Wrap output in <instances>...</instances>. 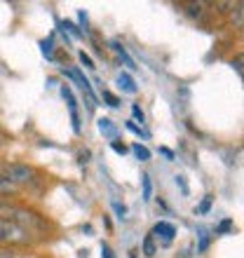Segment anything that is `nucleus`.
I'll list each match as a JSON object with an SVG mask.
<instances>
[{
	"label": "nucleus",
	"mask_w": 244,
	"mask_h": 258,
	"mask_svg": "<svg viewBox=\"0 0 244 258\" xmlns=\"http://www.w3.org/2000/svg\"><path fill=\"white\" fill-rule=\"evenodd\" d=\"M31 239V230L14 221H0V244H26Z\"/></svg>",
	"instance_id": "1"
},
{
	"label": "nucleus",
	"mask_w": 244,
	"mask_h": 258,
	"mask_svg": "<svg viewBox=\"0 0 244 258\" xmlns=\"http://www.w3.org/2000/svg\"><path fill=\"white\" fill-rule=\"evenodd\" d=\"M0 176H5L10 183L19 188V185H26L33 181L35 171L28 164H3V174Z\"/></svg>",
	"instance_id": "2"
},
{
	"label": "nucleus",
	"mask_w": 244,
	"mask_h": 258,
	"mask_svg": "<svg viewBox=\"0 0 244 258\" xmlns=\"http://www.w3.org/2000/svg\"><path fill=\"white\" fill-rule=\"evenodd\" d=\"M64 75H66V78H71V80H75L78 85H80V89L85 92V96H87V108L94 110V106H96V94H94V89H92V85H89L87 78H85V75H82L78 68H64Z\"/></svg>",
	"instance_id": "3"
},
{
	"label": "nucleus",
	"mask_w": 244,
	"mask_h": 258,
	"mask_svg": "<svg viewBox=\"0 0 244 258\" xmlns=\"http://www.w3.org/2000/svg\"><path fill=\"white\" fill-rule=\"evenodd\" d=\"M153 237H162V244H171V239H174V235H176V228L171 223H167V221H157L155 228H153V232H150Z\"/></svg>",
	"instance_id": "4"
},
{
	"label": "nucleus",
	"mask_w": 244,
	"mask_h": 258,
	"mask_svg": "<svg viewBox=\"0 0 244 258\" xmlns=\"http://www.w3.org/2000/svg\"><path fill=\"white\" fill-rule=\"evenodd\" d=\"M19 209L21 207H17V204H10L5 200H0V221H14Z\"/></svg>",
	"instance_id": "5"
},
{
	"label": "nucleus",
	"mask_w": 244,
	"mask_h": 258,
	"mask_svg": "<svg viewBox=\"0 0 244 258\" xmlns=\"http://www.w3.org/2000/svg\"><path fill=\"white\" fill-rule=\"evenodd\" d=\"M117 85H120V87L125 89L127 94H136V89H139V87H136V82L132 80V75H129V73H120V75H117Z\"/></svg>",
	"instance_id": "6"
},
{
	"label": "nucleus",
	"mask_w": 244,
	"mask_h": 258,
	"mask_svg": "<svg viewBox=\"0 0 244 258\" xmlns=\"http://www.w3.org/2000/svg\"><path fill=\"white\" fill-rule=\"evenodd\" d=\"M113 47H115V52H117V54H120V59H122V61H125V66H127L129 71H136V68H139V66H136V63H134V59H132V56L127 54V49L122 47L120 42H113Z\"/></svg>",
	"instance_id": "7"
},
{
	"label": "nucleus",
	"mask_w": 244,
	"mask_h": 258,
	"mask_svg": "<svg viewBox=\"0 0 244 258\" xmlns=\"http://www.w3.org/2000/svg\"><path fill=\"white\" fill-rule=\"evenodd\" d=\"M155 253H157L155 237H153V235H146V237H143V256H146V258H153Z\"/></svg>",
	"instance_id": "8"
},
{
	"label": "nucleus",
	"mask_w": 244,
	"mask_h": 258,
	"mask_svg": "<svg viewBox=\"0 0 244 258\" xmlns=\"http://www.w3.org/2000/svg\"><path fill=\"white\" fill-rule=\"evenodd\" d=\"M61 96L66 99L71 113H78V103H75V96H73V92H71V87H68V85H64V87H61Z\"/></svg>",
	"instance_id": "9"
},
{
	"label": "nucleus",
	"mask_w": 244,
	"mask_h": 258,
	"mask_svg": "<svg viewBox=\"0 0 244 258\" xmlns=\"http://www.w3.org/2000/svg\"><path fill=\"white\" fill-rule=\"evenodd\" d=\"M99 129H101V132L108 136V139H113V141H115V127H113V120H108V117H101V120H99Z\"/></svg>",
	"instance_id": "10"
},
{
	"label": "nucleus",
	"mask_w": 244,
	"mask_h": 258,
	"mask_svg": "<svg viewBox=\"0 0 244 258\" xmlns=\"http://www.w3.org/2000/svg\"><path fill=\"white\" fill-rule=\"evenodd\" d=\"M132 150H134V155L139 157L141 162H148V160H150V150L146 148V146H141V143H134V146H132Z\"/></svg>",
	"instance_id": "11"
},
{
	"label": "nucleus",
	"mask_w": 244,
	"mask_h": 258,
	"mask_svg": "<svg viewBox=\"0 0 244 258\" xmlns=\"http://www.w3.org/2000/svg\"><path fill=\"white\" fill-rule=\"evenodd\" d=\"M141 183H143V200H146V202H150V200H153V183H150L148 174H143V176H141Z\"/></svg>",
	"instance_id": "12"
},
{
	"label": "nucleus",
	"mask_w": 244,
	"mask_h": 258,
	"mask_svg": "<svg viewBox=\"0 0 244 258\" xmlns=\"http://www.w3.org/2000/svg\"><path fill=\"white\" fill-rule=\"evenodd\" d=\"M10 192H17V185H12L5 176H0V195H10Z\"/></svg>",
	"instance_id": "13"
},
{
	"label": "nucleus",
	"mask_w": 244,
	"mask_h": 258,
	"mask_svg": "<svg viewBox=\"0 0 244 258\" xmlns=\"http://www.w3.org/2000/svg\"><path fill=\"white\" fill-rule=\"evenodd\" d=\"M103 99H106V101H108V106H113V108H117V106H120L117 96H115V94H110L108 89H103Z\"/></svg>",
	"instance_id": "14"
},
{
	"label": "nucleus",
	"mask_w": 244,
	"mask_h": 258,
	"mask_svg": "<svg viewBox=\"0 0 244 258\" xmlns=\"http://www.w3.org/2000/svg\"><path fill=\"white\" fill-rule=\"evenodd\" d=\"M211 200H214V197H211V195H207V197H204V202H202V204H200V207H197V209H195V214H204V211H209V207H211Z\"/></svg>",
	"instance_id": "15"
},
{
	"label": "nucleus",
	"mask_w": 244,
	"mask_h": 258,
	"mask_svg": "<svg viewBox=\"0 0 244 258\" xmlns=\"http://www.w3.org/2000/svg\"><path fill=\"white\" fill-rule=\"evenodd\" d=\"M176 185H181V190H183V195H188L190 192V188H188V183H186V176H181V174H176Z\"/></svg>",
	"instance_id": "16"
},
{
	"label": "nucleus",
	"mask_w": 244,
	"mask_h": 258,
	"mask_svg": "<svg viewBox=\"0 0 244 258\" xmlns=\"http://www.w3.org/2000/svg\"><path fill=\"white\" fill-rule=\"evenodd\" d=\"M110 148L115 150L117 155H125V153H127V146H125V143H117V141H113V143H110Z\"/></svg>",
	"instance_id": "17"
},
{
	"label": "nucleus",
	"mask_w": 244,
	"mask_h": 258,
	"mask_svg": "<svg viewBox=\"0 0 244 258\" xmlns=\"http://www.w3.org/2000/svg\"><path fill=\"white\" fill-rule=\"evenodd\" d=\"M80 61L85 63V68H94V61H92V56L85 54V52H80Z\"/></svg>",
	"instance_id": "18"
},
{
	"label": "nucleus",
	"mask_w": 244,
	"mask_h": 258,
	"mask_svg": "<svg viewBox=\"0 0 244 258\" xmlns=\"http://www.w3.org/2000/svg\"><path fill=\"white\" fill-rule=\"evenodd\" d=\"M101 258H115V253H113V249L108 244H101Z\"/></svg>",
	"instance_id": "19"
},
{
	"label": "nucleus",
	"mask_w": 244,
	"mask_h": 258,
	"mask_svg": "<svg viewBox=\"0 0 244 258\" xmlns=\"http://www.w3.org/2000/svg\"><path fill=\"white\" fill-rule=\"evenodd\" d=\"M186 7H188V12L193 14V17H195V14L200 17V14H202V7H204V5H186Z\"/></svg>",
	"instance_id": "20"
},
{
	"label": "nucleus",
	"mask_w": 244,
	"mask_h": 258,
	"mask_svg": "<svg viewBox=\"0 0 244 258\" xmlns=\"http://www.w3.org/2000/svg\"><path fill=\"white\" fill-rule=\"evenodd\" d=\"M132 113H134V117H136V120H141V122H143V110L139 108L136 103H134V106H132Z\"/></svg>",
	"instance_id": "21"
},
{
	"label": "nucleus",
	"mask_w": 244,
	"mask_h": 258,
	"mask_svg": "<svg viewBox=\"0 0 244 258\" xmlns=\"http://www.w3.org/2000/svg\"><path fill=\"white\" fill-rule=\"evenodd\" d=\"M113 209H115L117 214H120V218H125V214H127V209H125V207H122L120 202H115V204H113Z\"/></svg>",
	"instance_id": "22"
},
{
	"label": "nucleus",
	"mask_w": 244,
	"mask_h": 258,
	"mask_svg": "<svg viewBox=\"0 0 244 258\" xmlns=\"http://www.w3.org/2000/svg\"><path fill=\"white\" fill-rule=\"evenodd\" d=\"M127 129H129V132H134V134H139V136H143L141 127H136V124H134V122H127Z\"/></svg>",
	"instance_id": "23"
},
{
	"label": "nucleus",
	"mask_w": 244,
	"mask_h": 258,
	"mask_svg": "<svg viewBox=\"0 0 244 258\" xmlns=\"http://www.w3.org/2000/svg\"><path fill=\"white\" fill-rule=\"evenodd\" d=\"M230 225H232V221H223V223L218 225V232H225V230H230Z\"/></svg>",
	"instance_id": "24"
},
{
	"label": "nucleus",
	"mask_w": 244,
	"mask_h": 258,
	"mask_svg": "<svg viewBox=\"0 0 244 258\" xmlns=\"http://www.w3.org/2000/svg\"><path fill=\"white\" fill-rule=\"evenodd\" d=\"M232 66L237 68V73L242 75V56H237V59H235V61H232Z\"/></svg>",
	"instance_id": "25"
},
{
	"label": "nucleus",
	"mask_w": 244,
	"mask_h": 258,
	"mask_svg": "<svg viewBox=\"0 0 244 258\" xmlns=\"http://www.w3.org/2000/svg\"><path fill=\"white\" fill-rule=\"evenodd\" d=\"M80 162H82V164L89 162V150H82V153H80Z\"/></svg>",
	"instance_id": "26"
},
{
	"label": "nucleus",
	"mask_w": 244,
	"mask_h": 258,
	"mask_svg": "<svg viewBox=\"0 0 244 258\" xmlns=\"http://www.w3.org/2000/svg\"><path fill=\"white\" fill-rule=\"evenodd\" d=\"M160 153H162L164 157H169V160H174V153H171L169 148H160Z\"/></svg>",
	"instance_id": "27"
},
{
	"label": "nucleus",
	"mask_w": 244,
	"mask_h": 258,
	"mask_svg": "<svg viewBox=\"0 0 244 258\" xmlns=\"http://www.w3.org/2000/svg\"><path fill=\"white\" fill-rule=\"evenodd\" d=\"M7 141V136H5V132H3V129H0V146H3V143Z\"/></svg>",
	"instance_id": "28"
},
{
	"label": "nucleus",
	"mask_w": 244,
	"mask_h": 258,
	"mask_svg": "<svg viewBox=\"0 0 244 258\" xmlns=\"http://www.w3.org/2000/svg\"><path fill=\"white\" fill-rule=\"evenodd\" d=\"M129 258H136V256H134V251H132V256H129Z\"/></svg>",
	"instance_id": "29"
}]
</instances>
